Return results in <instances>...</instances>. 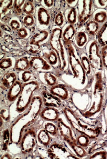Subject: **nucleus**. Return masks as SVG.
Listing matches in <instances>:
<instances>
[{"mask_svg":"<svg viewBox=\"0 0 107 159\" xmlns=\"http://www.w3.org/2000/svg\"><path fill=\"white\" fill-rule=\"evenodd\" d=\"M10 25L11 27L14 30H17L20 29V23L17 20H12L10 22Z\"/></svg>","mask_w":107,"mask_h":159,"instance_id":"obj_38","label":"nucleus"},{"mask_svg":"<svg viewBox=\"0 0 107 159\" xmlns=\"http://www.w3.org/2000/svg\"><path fill=\"white\" fill-rule=\"evenodd\" d=\"M47 152L49 157L52 159H64L67 157L66 156V154L67 153L66 149L61 144H52Z\"/></svg>","mask_w":107,"mask_h":159,"instance_id":"obj_7","label":"nucleus"},{"mask_svg":"<svg viewBox=\"0 0 107 159\" xmlns=\"http://www.w3.org/2000/svg\"><path fill=\"white\" fill-rule=\"evenodd\" d=\"M22 11L27 15L32 16L35 13V8L33 4L30 1H26L25 2Z\"/></svg>","mask_w":107,"mask_h":159,"instance_id":"obj_24","label":"nucleus"},{"mask_svg":"<svg viewBox=\"0 0 107 159\" xmlns=\"http://www.w3.org/2000/svg\"><path fill=\"white\" fill-rule=\"evenodd\" d=\"M38 140L40 144L47 146L51 142V138L48 133L45 129L41 130L37 135Z\"/></svg>","mask_w":107,"mask_h":159,"instance_id":"obj_18","label":"nucleus"},{"mask_svg":"<svg viewBox=\"0 0 107 159\" xmlns=\"http://www.w3.org/2000/svg\"><path fill=\"white\" fill-rule=\"evenodd\" d=\"M30 67L29 60L27 57H20L15 61L14 68L19 71L27 70Z\"/></svg>","mask_w":107,"mask_h":159,"instance_id":"obj_14","label":"nucleus"},{"mask_svg":"<svg viewBox=\"0 0 107 159\" xmlns=\"http://www.w3.org/2000/svg\"><path fill=\"white\" fill-rule=\"evenodd\" d=\"M45 129L47 132L53 136H56L58 134V128L54 124L52 123H47L44 126Z\"/></svg>","mask_w":107,"mask_h":159,"instance_id":"obj_26","label":"nucleus"},{"mask_svg":"<svg viewBox=\"0 0 107 159\" xmlns=\"http://www.w3.org/2000/svg\"><path fill=\"white\" fill-rule=\"evenodd\" d=\"M17 43H19V44L22 47H26L28 45V42L27 41L24 39H17Z\"/></svg>","mask_w":107,"mask_h":159,"instance_id":"obj_42","label":"nucleus"},{"mask_svg":"<svg viewBox=\"0 0 107 159\" xmlns=\"http://www.w3.org/2000/svg\"><path fill=\"white\" fill-rule=\"evenodd\" d=\"M13 6L12 1H1V17L5 15Z\"/></svg>","mask_w":107,"mask_h":159,"instance_id":"obj_20","label":"nucleus"},{"mask_svg":"<svg viewBox=\"0 0 107 159\" xmlns=\"http://www.w3.org/2000/svg\"><path fill=\"white\" fill-rule=\"evenodd\" d=\"M50 93L63 100H67L68 98V91L67 88L63 85L56 84L51 87L49 89Z\"/></svg>","mask_w":107,"mask_h":159,"instance_id":"obj_12","label":"nucleus"},{"mask_svg":"<svg viewBox=\"0 0 107 159\" xmlns=\"http://www.w3.org/2000/svg\"><path fill=\"white\" fill-rule=\"evenodd\" d=\"M43 104L46 107L60 108L61 106V99L45 90L41 93Z\"/></svg>","mask_w":107,"mask_h":159,"instance_id":"obj_6","label":"nucleus"},{"mask_svg":"<svg viewBox=\"0 0 107 159\" xmlns=\"http://www.w3.org/2000/svg\"><path fill=\"white\" fill-rule=\"evenodd\" d=\"M102 55H103V61L104 65L105 66L107 69V45L104 48L103 52H102Z\"/></svg>","mask_w":107,"mask_h":159,"instance_id":"obj_40","label":"nucleus"},{"mask_svg":"<svg viewBox=\"0 0 107 159\" xmlns=\"http://www.w3.org/2000/svg\"><path fill=\"white\" fill-rule=\"evenodd\" d=\"M43 56L50 65L55 66L59 62L58 57L56 52L53 49L43 51Z\"/></svg>","mask_w":107,"mask_h":159,"instance_id":"obj_15","label":"nucleus"},{"mask_svg":"<svg viewBox=\"0 0 107 159\" xmlns=\"http://www.w3.org/2000/svg\"><path fill=\"white\" fill-rule=\"evenodd\" d=\"M106 17V14L105 11H99L96 13L94 15V19L97 22L102 23L105 21Z\"/></svg>","mask_w":107,"mask_h":159,"instance_id":"obj_31","label":"nucleus"},{"mask_svg":"<svg viewBox=\"0 0 107 159\" xmlns=\"http://www.w3.org/2000/svg\"><path fill=\"white\" fill-rule=\"evenodd\" d=\"M64 21L63 14L61 13H59L56 16L55 22L57 26H61L62 25Z\"/></svg>","mask_w":107,"mask_h":159,"instance_id":"obj_35","label":"nucleus"},{"mask_svg":"<svg viewBox=\"0 0 107 159\" xmlns=\"http://www.w3.org/2000/svg\"><path fill=\"white\" fill-rule=\"evenodd\" d=\"M17 34L20 38L22 39L26 38L28 35V32H27V30L23 27L18 30Z\"/></svg>","mask_w":107,"mask_h":159,"instance_id":"obj_37","label":"nucleus"},{"mask_svg":"<svg viewBox=\"0 0 107 159\" xmlns=\"http://www.w3.org/2000/svg\"><path fill=\"white\" fill-rule=\"evenodd\" d=\"M27 50L29 52L32 54H35L39 51L40 46L39 44H30L27 45Z\"/></svg>","mask_w":107,"mask_h":159,"instance_id":"obj_32","label":"nucleus"},{"mask_svg":"<svg viewBox=\"0 0 107 159\" xmlns=\"http://www.w3.org/2000/svg\"><path fill=\"white\" fill-rule=\"evenodd\" d=\"M10 54L13 56L20 57L24 55V52L20 50H16L11 52Z\"/></svg>","mask_w":107,"mask_h":159,"instance_id":"obj_41","label":"nucleus"},{"mask_svg":"<svg viewBox=\"0 0 107 159\" xmlns=\"http://www.w3.org/2000/svg\"><path fill=\"white\" fill-rule=\"evenodd\" d=\"M21 74V79L24 83L30 81V80L33 77V73L31 71L28 70L23 71Z\"/></svg>","mask_w":107,"mask_h":159,"instance_id":"obj_30","label":"nucleus"},{"mask_svg":"<svg viewBox=\"0 0 107 159\" xmlns=\"http://www.w3.org/2000/svg\"><path fill=\"white\" fill-rule=\"evenodd\" d=\"M12 60L10 57H7L1 60L0 67L1 69L6 70L11 67L12 66Z\"/></svg>","mask_w":107,"mask_h":159,"instance_id":"obj_27","label":"nucleus"},{"mask_svg":"<svg viewBox=\"0 0 107 159\" xmlns=\"http://www.w3.org/2000/svg\"><path fill=\"white\" fill-rule=\"evenodd\" d=\"M67 47L69 60V63L75 76L79 77L81 71H84L79 60L76 58L75 51L72 45L70 43L65 44Z\"/></svg>","mask_w":107,"mask_h":159,"instance_id":"obj_4","label":"nucleus"},{"mask_svg":"<svg viewBox=\"0 0 107 159\" xmlns=\"http://www.w3.org/2000/svg\"><path fill=\"white\" fill-rule=\"evenodd\" d=\"M82 63L83 64L84 68L88 73L90 71V66L88 63L87 58L86 57H82L81 58Z\"/></svg>","mask_w":107,"mask_h":159,"instance_id":"obj_36","label":"nucleus"},{"mask_svg":"<svg viewBox=\"0 0 107 159\" xmlns=\"http://www.w3.org/2000/svg\"><path fill=\"white\" fill-rule=\"evenodd\" d=\"M4 40L6 44L8 45L14 43L12 38L10 35L6 36L4 38Z\"/></svg>","mask_w":107,"mask_h":159,"instance_id":"obj_43","label":"nucleus"},{"mask_svg":"<svg viewBox=\"0 0 107 159\" xmlns=\"http://www.w3.org/2000/svg\"><path fill=\"white\" fill-rule=\"evenodd\" d=\"M10 139V134L9 130L7 129L4 130L3 132V150H5L6 149L8 143Z\"/></svg>","mask_w":107,"mask_h":159,"instance_id":"obj_34","label":"nucleus"},{"mask_svg":"<svg viewBox=\"0 0 107 159\" xmlns=\"http://www.w3.org/2000/svg\"><path fill=\"white\" fill-rule=\"evenodd\" d=\"M17 76L12 71H9L3 75L1 81V88L3 90L9 89L17 81Z\"/></svg>","mask_w":107,"mask_h":159,"instance_id":"obj_9","label":"nucleus"},{"mask_svg":"<svg viewBox=\"0 0 107 159\" xmlns=\"http://www.w3.org/2000/svg\"><path fill=\"white\" fill-rule=\"evenodd\" d=\"M49 35V33L46 31H40L33 35L30 39L29 44H39L46 40Z\"/></svg>","mask_w":107,"mask_h":159,"instance_id":"obj_17","label":"nucleus"},{"mask_svg":"<svg viewBox=\"0 0 107 159\" xmlns=\"http://www.w3.org/2000/svg\"><path fill=\"white\" fill-rule=\"evenodd\" d=\"M25 1H15L13 4L14 11L15 14L17 15H21L22 10L21 7L24 3Z\"/></svg>","mask_w":107,"mask_h":159,"instance_id":"obj_28","label":"nucleus"},{"mask_svg":"<svg viewBox=\"0 0 107 159\" xmlns=\"http://www.w3.org/2000/svg\"><path fill=\"white\" fill-rule=\"evenodd\" d=\"M1 117L6 120H8L10 118V115L8 113V111L6 109H3L1 110Z\"/></svg>","mask_w":107,"mask_h":159,"instance_id":"obj_39","label":"nucleus"},{"mask_svg":"<svg viewBox=\"0 0 107 159\" xmlns=\"http://www.w3.org/2000/svg\"><path fill=\"white\" fill-rule=\"evenodd\" d=\"M76 13L75 9L72 8L70 9L67 16V20L68 22L73 24L76 22Z\"/></svg>","mask_w":107,"mask_h":159,"instance_id":"obj_29","label":"nucleus"},{"mask_svg":"<svg viewBox=\"0 0 107 159\" xmlns=\"http://www.w3.org/2000/svg\"><path fill=\"white\" fill-rule=\"evenodd\" d=\"M36 135L33 128L28 129L23 135L21 140V147L22 152L30 153L36 145Z\"/></svg>","mask_w":107,"mask_h":159,"instance_id":"obj_3","label":"nucleus"},{"mask_svg":"<svg viewBox=\"0 0 107 159\" xmlns=\"http://www.w3.org/2000/svg\"><path fill=\"white\" fill-rule=\"evenodd\" d=\"M29 60L30 67L34 70L45 72L51 70V66L50 64L42 57L32 56Z\"/></svg>","mask_w":107,"mask_h":159,"instance_id":"obj_5","label":"nucleus"},{"mask_svg":"<svg viewBox=\"0 0 107 159\" xmlns=\"http://www.w3.org/2000/svg\"><path fill=\"white\" fill-rule=\"evenodd\" d=\"M87 41V38L85 33L80 32L76 34V42L79 47H83Z\"/></svg>","mask_w":107,"mask_h":159,"instance_id":"obj_25","label":"nucleus"},{"mask_svg":"<svg viewBox=\"0 0 107 159\" xmlns=\"http://www.w3.org/2000/svg\"><path fill=\"white\" fill-rule=\"evenodd\" d=\"M44 4L45 6L47 7H51L53 5L54 1H43Z\"/></svg>","mask_w":107,"mask_h":159,"instance_id":"obj_44","label":"nucleus"},{"mask_svg":"<svg viewBox=\"0 0 107 159\" xmlns=\"http://www.w3.org/2000/svg\"><path fill=\"white\" fill-rule=\"evenodd\" d=\"M98 39L100 44L102 46H106L107 44V21L100 31Z\"/></svg>","mask_w":107,"mask_h":159,"instance_id":"obj_19","label":"nucleus"},{"mask_svg":"<svg viewBox=\"0 0 107 159\" xmlns=\"http://www.w3.org/2000/svg\"><path fill=\"white\" fill-rule=\"evenodd\" d=\"M38 20L41 25H49L50 20V16L48 11L43 7H40L37 11Z\"/></svg>","mask_w":107,"mask_h":159,"instance_id":"obj_13","label":"nucleus"},{"mask_svg":"<svg viewBox=\"0 0 107 159\" xmlns=\"http://www.w3.org/2000/svg\"><path fill=\"white\" fill-rule=\"evenodd\" d=\"M23 84L19 80H17L13 86L8 89L7 93V99L9 102H14L19 97L21 93Z\"/></svg>","mask_w":107,"mask_h":159,"instance_id":"obj_10","label":"nucleus"},{"mask_svg":"<svg viewBox=\"0 0 107 159\" xmlns=\"http://www.w3.org/2000/svg\"><path fill=\"white\" fill-rule=\"evenodd\" d=\"M86 29L88 34L91 35H94L99 29V25L97 22L94 20H90L86 25Z\"/></svg>","mask_w":107,"mask_h":159,"instance_id":"obj_23","label":"nucleus"},{"mask_svg":"<svg viewBox=\"0 0 107 159\" xmlns=\"http://www.w3.org/2000/svg\"><path fill=\"white\" fill-rule=\"evenodd\" d=\"M1 49L4 52H10V49L7 47L5 45H2L1 46Z\"/></svg>","mask_w":107,"mask_h":159,"instance_id":"obj_46","label":"nucleus"},{"mask_svg":"<svg viewBox=\"0 0 107 159\" xmlns=\"http://www.w3.org/2000/svg\"><path fill=\"white\" fill-rule=\"evenodd\" d=\"M83 5L82 6L81 10L79 16L80 22H85L91 15L92 10V1H83Z\"/></svg>","mask_w":107,"mask_h":159,"instance_id":"obj_11","label":"nucleus"},{"mask_svg":"<svg viewBox=\"0 0 107 159\" xmlns=\"http://www.w3.org/2000/svg\"><path fill=\"white\" fill-rule=\"evenodd\" d=\"M62 34V30L58 28H56L52 31L49 42L52 49L57 54L60 63L59 69L61 71L64 70L67 66L64 49L61 43Z\"/></svg>","mask_w":107,"mask_h":159,"instance_id":"obj_2","label":"nucleus"},{"mask_svg":"<svg viewBox=\"0 0 107 159\" xmlns=\"http://www.w3.org/2000/svg\"><path fill=\"white\" fill-rule=\"evenodd\" d=\"M75 30L72 25H70L65 29L63 34L64 40L68 42L72 39L74 35Z\"/></svg>","mask_w":107,"mask_h":159,"instance_id":"obj_21","label":"nucleus"},{"mask_svg":"<svg viewBox=\"0 0 107 159\" xmlns=\"http://www.w3.org/2000/svg\"><path fill=\"white\" fill-rule=\"evenodd\" d=\"M39 83L32 80L23 84L22 90L16 103L17 111L21 113L26 110L31 104L33 94L39 88Z\"/></svg>","mask_w":107,"mask_h":159,"instance_id":"obj_1","label":"nucleus"},{"mask_svg":"<svg viewBox=\"0 0 107 159\" xmlns=\"http://www.w3.org/2000/svg\"><path fill=\"white\" fill-rule=\"evenodd\" d=\"M23 22L25 26L31 27L35 24V19L32 16L27 15L24 17Z\"/></svg>","mask_w":107,"mask_h":159,"instance_id":"obj_33","label":"nucleus"},{"mask_svg":"<svg viewBox=\"0 0 107 159\" xmlns=\"http://www.w3.org/2000/svg\"><path fill=\"white\" fill-rule=\"evenodd\" d=\"M1 27L2 29H3L4 30L10 32V33L12 32V30H11L10 28L6 25H1Z\"/></svg>","mask_w":107,"mask_h":159,"instance_id":"obj_45","label":"nucleus"},{"mask_svg":"<svg viewBox=\"0 0 107 159\" xmlns=\"http://www.w3.org/2000/svg\"><path fill=\"white\" fill-rule=\"evenodd\" d=\"M58 128L61 136L64 138V140L69 141L70 138V129L61 120V119H59L58 120Z\"/></svg>","mask_w":107,"mask_h":159,"instance_id":"obj_16","label":"nucleus"},{"mask_svg":"<svg viewBox=\"0 0 107 159\" xmlns=\"http://www.w3.org/2000/svg\"><path fill=\"white\" fill-rule=\"evenodd\" d=\"M43 79L48 86L52 87L56 84V78L51 73L48 72L44 73L43 75Z\"/></svg>","mask_w":107,"mask_h":159,"instance_id":"obj_22","label":"nucleus"},{"mask_svg":"<svg viewBox=\"0 0 107 159\" xmlns=\"http://www.w3.org/2000/svg\"><path fill=\"white\" fill-rule=\"evenodd\" d=\"M39 115L41 117L45 120L55 121L58 120L60 113L56 108L47 107L41 111Z\"/></svg>","mask_w":107,"mask_h":159,"instance_id":"obj_8","label":"nucleus"}]
</instances>
